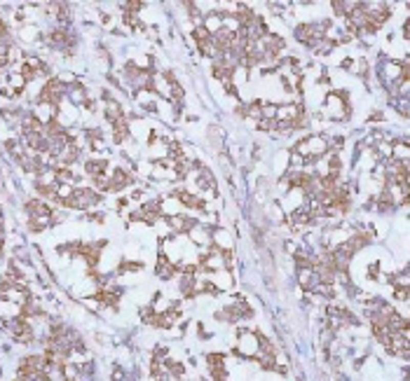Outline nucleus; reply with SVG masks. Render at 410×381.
<instances>
[{"label": "nucleus", "instance_id": "f257e3e1", "mask_svg": "<svg viewBox=\"0 0 410 381\" xmlns=\"http://www.w3.org/2000/svg\"><path fill=\"white\" fill-rule=\"evenodd\" d=\"M321 112L331 120H344L349 115V108H347V101H344V94H328L326 103H323Z\"/></svg>", "mask_w": 410, "mask_h": 381}, {"label": "nucleus", "instance_id": "f03ea898", "mask_svg": "<svg viewBox=\"0 0 410 381\" xmlns=\"http://www.w3.org/2000/svg\"><path fill=\"white\" fill-rule=\"evenodd\" d=\"M188 236H190V241L197 243V246H211V232L206 229V227H202V225H192V227H190Z\"/></svg>", "mask_w": 410, "mask_h": 381}, {"label": "nucleus", "instance_id": "7ed1b4c3", "mask_svg": "<svg viewBox=\"0 0 410 381\" xmlns=\"http://www.w3.org/2000/svg\"><path fill=\"white\" fill-rule=\"evenodd\" d=\"M239 348L244 351V355H253L255 351H258V335H253V332H242Z\"/></svg>", "mask_w": 410, "mask_h": 381}, {"label": "nucleus", "instance_id": "20e7f679", "mask_svg": "<svg viewBox=\"0 0 410 381\" xmlns=\"http://www.w3.org/2000/svg\"><path fill=\"white\" fill-rule=\"evenodd\" d=\"M122 117V108H120V103L117 101H105V120L111 122H117Z\"/></svg>", "mask_w": 410, "mask_h": 381}, {"label": "nucleus", "instance_id": "39448f33", "mask_svg": "<svg viewBox=\"0 0 410 381\" xmlns=\"http://www.w3.org/2000/svg\"><path fill=\"white\" fill-rule=\"evenodd\" d=\"M396 75H399V66L394 63V61H387L382 66V78H384V82L387 84H396Z\"/></svg>", "mask_w": 410, "mask_h": 381}, {"label": "nucleus", "instance_id": "423d86ee", "mask_svg": "<svg viewBox=\"0 0 410 381\" xmlns=\"http://www.w3.org/2000/svg\"><path fill=\"white\" fill-rule=\"evenodd\" d=\"M71 101H73V105H82V103H87V91L82 89V84H75V87H71Z\"/></svg>", "mask_w": 410, "mask_h": 381}, {"label": "nucleus", "instance_id": "0eeeda50", "mask_svg": "<svg viewBox=\"0 0 410 381\" xmlns=\"http://www.w3.org/2000/svg\"><path fill=\"white\" fill-rule=\"evenodd\" d=\"M349 68H352L354 73H359V75H366V73H368V63H366L363 59H359L354 66H349Z\"/></svg>", "mask_w": 410, "mask_h": 381}, {"label": "nucleus", "instance_id": "6e6552de", "mask_svg": "<svg viewBox=\"0 0 410 381\" xmlns=\"http://www.w3.org/2000/svg\"><path fill=\"white\" fill-rule=\"evenodd\" d=\"M394 297H396V299H401V302H405V299H408V288H394Z\"/></svg>", "mask_w": 410, "mask_h": 381}]
</instances>
